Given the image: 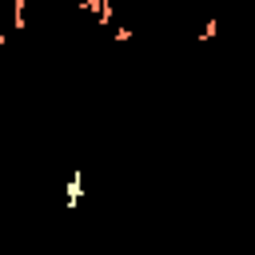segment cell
Masks as SVG:
<instances>
[{
	"label": "cell",
	"instance_id": "cell-6",
	"mask_svg": "<svg viewBox=\"0 0 255 255\" xmlns=\"http://www.w3.org/2000/svg\"><path fill=\"white\" fill-rule=\"evenodd\" d=\"M4 40H8V36H4V32H0V48H4Z\"/></svg>",
	"mask_w": 255,
	"mask_h": 255
},
{
	"label": "cell",
	"instance_id": "cell-3",
	"mask_svg": "<svg viewBox=\"0 0 255 255\" xmlns=\"http://www.w3.org/2000/svg\"><path fill=\"white\" fill-rule=\"evenodd\" d=\"M24 12H28V0H12V28H16V32H24V28H28Z\"/></svg>",
	"mask_w": 255,
	"mask_h": 255
},
{
	"label": "cell",
	"instance_id": "cell-1",
	"mask_svg": "<svg viewBox=\"0 0 255 255\" xmlns=\"http://www.w3.org/2000/svg\"><path fill=\"white\" fill-rule=\"evenodd\" d=\"M80 199H84V171L76 167V171L68 175V183H64V207H68V211H76V207H80Z\"/></svg>",
	"mask_w": 255,
	"mask_h": 255
},
{
	"label": "cell",
	"instance_id": "cell-5",
	"mask_svg": "<svg viewBox=\"0 0 255 255\" xmlns=\"http://www.w3.org/2000/svg\"><path fill=\"white\" fill-rule=\"evenodd\" d=\"M112 40H120V44H124V40H131V32H128V28H112Z\"/></svg>",
	"mask_w": 255,
	"mask_h": 255
},
{
	"label": "cell",
	"instance_id": "cell-2",
	"mask_svg": "<svg viewBox=\"0 0 255 255\" xmlns=\"http://www.w3.org/2000/svg\"><path fill=\"white\" fill-rule=\"evenodd\" d=\"M80 8H84L88 16H96V24H100V28H112V20H116V12H112V4H108V0H80Z\"/></svg>",
	"mask_w": 255,
	"mask_h": 255
},
{
	"label": "cell",
	"instance_id": "cell-4",
	"mask_svg": "<svg viewBox=\"0 0 255 255\" xmlns=\"http://www.w3.org/2000/svg\"><path fill=\"white\" fill-rule=\"evenodd\" d=\"M215 32H219V20L211 16V20H207V24L199 28V36H195V40H199V44H207V40H215Z\"/></svg>",
	"mask_w": 255,
	"mask_h": 255
}]
</instances>
